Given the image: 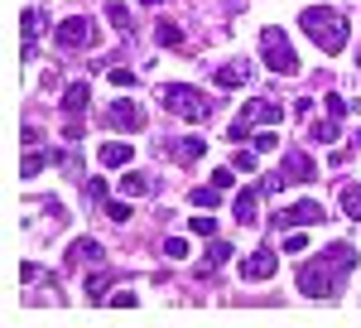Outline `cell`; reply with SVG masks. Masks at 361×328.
I'll return each mask as SVG.
<instances>
[{
    "mask_svg": "<svg viewBox=\"0 0 361 328\" xmlns=\"http://www.w3.org/2000/svg\"><path fill=\"white\" fill-rule=\"evenodd\" d=\"M299 25H304V34L323 54H342V49H347V34H352L347 15L333 10V5H308L304 15H299Z\"/></svg>",
    "mask_w": 361,
    "mask_h": 328,
    "instance_id": "1",
    "label": "cell"
},
{
    "mask_svg": "<svg viewBox=\"0 0 361 328\" xmlns=\"http://www.w3.org/2000/svg\"><path fill=\"white\" fill-rule=\"evenodd\" d=\"M299 295H308V300H337L342 295V275L328 261V251L299 266Z\"/></svg>",
    "mask_w": 361,
    "mask_h": 328,
    "instance_id": "2",
    "label": "cell"
},
{
    "mask_svg": "<svg viewBox=\"0 0 361 328\" xmlns=\"http://www.w3.org/2000/svg\"><path fill=\"white\" fill-rule=\"evenodd\" d=\"M260 54H265V68L279 73V78H294V73H299V54L289 49V34H284L279 25L260 29Z\"/></svg>",
    "mask_w": 361,
    "mask_h": 328,
    "instance_id": "3",
    "label": "cell"
},
{
    "mask_svg": "<svg viewBox=\"0 0 361 328\" xmlns=\"http://www.w3.org/2000/svg\"><path fill=\"white\" fill-rule=\"evenodd\" d=\"M159 97H164V107L173 111V116H183V121H207V116H212V102H207L197 87H188V82H169V87H159Z\"/></svg>",
    "mask_w": 361,
    "mask_h": 328,
    "instance_id": "4",
    "label": "cell"
},
{
    "mask_svg": "<svg viewBox=\"0 0 361 328\" xmlns=\"http://www.w3.org/2000/svg\"><path fill=\"white\" fill-rule=\"evenodd\" d=\"M54 39H58V49L78 54V49H92V44H97V25H92L87 15H68V20L54 29Z\"/></svg>",
    "mask_w": 361,
    "mask_h": 328,
    "instance_id": "5",
    "label": "cell"
},
{
    "mask_svg": "<svg viewBox=\"0 0 361 328\" xmlns=\"http://www.w3.org/2000/svg\"><path fill=\"white\" fill-rule=\"evenodd\" d=\"M328 218V213H323V208H318V203H313V198H304V203H294V208H284V213H275V227L279 232H294V227H318V222Z\"/></svg>",
    "mask_w": 361,
    "mask_h": 328,
    "instance_id": "6",
    "label": "cell"
},
{
    "mask_svg": "<svg viewBox=\"0 0 361 328\" xmlns=\"http://www.w3.org/2000/svg\"><path fill=\"white\" fill-rule=\"evenodd\" d=\"M241 121L279 126V121H284V102H275V97H255V102H246V107H241Z\"/></svg>",
    "mask_w": 361,
    "mask_h": 328,
    "instance_id": "7",
    "label": "cell"
},
{
    "mask_svg": "<svg viewBox=\"0 0 361 328\" xmlns=\"http://www.w3.org/2000/svg\"><path fill=\"white\" fill-rule=\"evenodd\" d=\"M279 266V256L270 251V246H260V251H250L246 261H241V280H270Z\"/></svg>",
    "mask_w": 361,
    "mask_h": 328,
    "instance_id": "8",
    "label": "cell"
},
{
    "mask_svg": "<svg viewBox=\"0 0 361 328\" xmlns=\"http://www.w3.org/2000/svg\"><path fill=\"white\" fill-rule=\"evenodd\" d=\"M279 174H284L289 184H313V174H318V169H313V160H308V150H289L284 164H279Z\"/></svg>",
    "mask_w": 361,
    "mask_h": 328,
    "instance_id": "9",
    "label": "cell"
},
{
    "mask_svg": "<svg viewBox=\"0 0 361 328\" xmlns=\"http://www.w3.org/2000/svg\"><path fill=\"white\" fill-rule=\"evenodd\" d=\"M106 121H111L116 131H145V111H140L135 102H111Z\"/></svg>",
    "mask_w": 361,
    "mask_h": 328,
    "instance_id": "10",
    "label": "cell"
},
{
    "mask_svg": "<svg viewBox=\"0 0 361 328\" xmlns=\"http://www.w3.org/2000/svg\"><path fill=\"white\" fill-rule=\"evenodd\" d=\"M260 198H265L260 189H236V198H231V213H236V222H241V227H250V222H260V218H255Z\"/></svg>",
    "mask_w": 361,
    "mask_h": 328,
    "instance_id": "11",
    "label": "cell"
},
{
    "mask_svg": "<svg viewBox=\"0 0 361 328\" xmlns=\"http://www.w3.org/2000/svg\"><path fill=\"white\" fill-rule=\"evenodd\" d=\"M102 261V242L97 237H78L68 246V266H97Z\"/></svg>",
    "mask_w": 361,
    "mask_h": 328,
    "instance_id": "12",
    "label": "cell"
},
{
    "mask_svg": "<svg viewBox=\"0 0 361 328\" xmlns=\"http://www.w3.org/2000/svg\"><path fill=\"white\" fill-rule=\"evenodd\" d=\"M246 78H250V68L241 63V58H236V63H222V68L212 73V82H217V87H226V92H231V87H246Z\"/></svg>",
    "mask_w": 361,
    "mask_h": 328,
    "instance_id": "13",
    "label": "cell"
},
{
    "mask_svg": "<svg viewBox=\"0 0 361 328\" xmlns=\"http://www.w3.org/2000/svg\"><path fill=\"white\" fill-rule=\"evenodd\" d=\"M130 160H135V150H130L126 140H106V145H102V164H106V169H126Z\"/></svg>",
    "mask_w": 361,
    "mask_h": 328,
    "instance_id": "14",
    "label": "cell"
},
{
    "mask_svg": "<svg viewBox=\"0 0 361 328\" xmlns=\"http://www.w3.org/2000/svg\"><path fill=\"white\" fill-rule=\"evenodd\" d=\"M207 155V140H197V136H183V140H173V160L178 164H193Z\"/></svg>",
    "mask_w": 361,
    "mask_h": 328,
    "instance_id": "15",
    "label": "cell"
},
{
    "mask_svg": "<svg viewBox=\"0 0 361 328\" xmlns=\"http://www.w3.org/2000/svg\"><path fill=\"white\" fill-rule=\"evenodd\" d=\"M87 102H92L87 82H73V87L63 92V111H68V116H82V111H87Z\"/></svg>",
    "mask_w": 361,
    "mask_h": 328,
    "instance_id": "16",
    "label": "cell"
},
{
    "mask_svg": "<svg viewBox=\"0 0 361 328\" xmlns=\"http://www.w3.org/2000/svg\"><path fill=\"white\" fill-rule=\"evenodd\" d=\"M226 261H231V242L207 237V271H217V266H226Z\"/></svg>",
    "mask_w": 361,
    "mask_h": 328,
    "instance_id": "17",
    "label": "cell"
},
{
    "mask_svg": "<svg viewBox=\"0 0 361 328\" xmlns=\"http://www.w3.org/2000/svg\"><path fill=\"white\" fill-rule=\"evenodd\" d=\"M121 193H126V198H140V193H149V174H135V169H126V174H121Z\"/></svg>",
    "mask_w": 361,
    "mask_h": 328,
    "instance_id": "18",
    "label": "cell"
},
{
    "mask_svg": "<svg viewBox=\"0 0 361 328\" xmlns=\"http://www.w3.org/2000/svg\"><path fill=\"white\" fill-rule=\"evenodd\" d=\"M222 193L226 189H217V184H202V189L188 193V203H193V208H217V203H222Z\"/></svg>",
    "mask_w": 361,
    "mask_h": 328,
    "instance_id": "19",
    "label": "cell"
},
{
    "mask_svg": "<svg viewBox=\"0 0 361 328\" xmlns=\"http://www.w3.org/2000/svg\"><path fill=\"white\" fill-rule=\"evenodd\" d=\"M342 213L361 222V184H342Z\"/></svg>",
    "mask_w": 361,
    "mask_h": 328,
    "instance_id": "20",
    "label": "cell"
},
{
    "mask_svg": "<svg viewBox=\"0 0 361 328\" xmlns=\"http://www.w3.org/2000/svg\"><path fill=\"white\" fill-rule=\"evenodd\" d=\"M106 20H111V29H116V34H121V39L130 34V10H126L121 0H111V5H106Z\"/></svg>",
    "mask_w": 361,
    "mask_h": 328,
    "instance_id": "21",
    "label": "cell"
},
{
    "mask_svg": "<svg viewBox=\"0 0 361 328\" xmlns=\"http://www.w3.org/2000/svg\"><path fill=\"white\" fill-rule=\"evenodd\" d=\"M337 136H342V121H337V116H328V121H318V126L308 131V140H323V145H333Z\"/></svg>",
    "mask_w": 361,
    "mask_h": 328,
    "instance_id": "22",
    "label": "cell"
},
{
    "mask_svg": "<svg viewBox=\"0 0 361 328\" xmlns=\"http://www.w3.org/2000/svg\"><path fill=\"white\" fill-rule=\"evenodd\" d=\"M49 160H58V155H49V150L39 155V150L29 145V155H25V164H20V174H25V179H39V169H44V164H49Z\"/></svg>",
    "mask_w": 361,
    "mask_h": 328,
    "instance_id": "23",
    "label": "cell"
},
{
    "mask_svg": "<svg viewBox=\"0 0 361 328\" xmlns=\"http://www.w3.org/2000/svg\"><path fill=\"white\" fill-rule=\"evenodd\" d=\"M111 271H97V275H87V300H106V290H111Z\"/></svg>",
    "mask_w": 361,
    "mask_h": 328,
    "instance_id": "24",
    "label": "cell"
},
{
    "mask_svg": "<svg viewBox=\"0 0 361 328\" xmlns=\"http://www.w3.org/2000/svg\"><path fill=\"white\" fill-rule=\"evenodd\" d=\"M54 164L63 169V174H68V179H78V184H82V155H78V150H63Z\"/></svg>",
    "mask_w": 361,
    "mask_h": 328,
    "instance_id": "25",
    "label": "cell"
},
{
    "mask_svg": "<svg viewBox=\"0 0 361 328\" xmlns=\"http://www.w3.org/2000/svg\"><path fill=\"white\" fill-rule=\"evenodd\" d=\"M106 218H111L116 227H121V222H130V218H135V208H130L126 198H106Z\"/></svg>",
    "mask_w": 361,
    "mask_h": 328,
    "instance_id": "26",
    "label": "cell"
},
{
    "mask_svg": "<svg viewBox=\"0 0 361 328\" xmlns=\"http://www.w3.org/2000/svg\"><path fill=\"white\" fill-rule=\"evenodd\" d=\"M154 44H164V49H178V44H183V29H178V25H154Z\"/></svg>",
    "mask_w": 361,
    "mask_h": 328,
    "instance_id": "27",
    "label": "cell"
},
{
    "mask_svg": "<svg viewBox=\"0 0 361 328\" xmlns=\"http://www.w3.org/2000/svg\"><path fill=\"white\" fill-rule=\"evenodd\" d=\"M323 107H328V116H337V121H347V111H352V102H347L342 92H328V97H323Z\"/></svg>",
    "mask_w": 361,
    "mask_h": 328,
    "instance_id": "28",
    "label": "cell"
},
{
    "mask_svg": "<svg viewBox=\"0 0 361 328\" xmlns=\"http://www.w3.org/2000/svg\"><path fill=\"white\" fill-rule=\"evenodd\" d=\"M275 126H260V131H255V136H250V145H255V150H260V155H270V150H275Z\"/></svg>",
    "mask_w": 361,
    "mask_h": 328,
    "instance_id": "29",
    "label": "cell"
},
{
    "mask_svg": "<svg viewBox=\"0 0 361 328\" xmlns=\"http://www.w3.org/2000/svg\"><path fill=\"white\" fill-rule=\"evenodd\" d=\"M284 184H289V179H284V174H279V169H275V174H265V179H260V184H255V189L265 193V198H275V193L284 189Z\"/></svg>",
    "mask_w": 361,
    "mask_h": 328,
    "instance_id": "30",
    "label": "cell"
},
{
    "mask_svg": "<svg viewBox=\"0 0 361 328\" xmlns=\"http://www.w3.org/2000/svg\"><path fill=\"white\" fill-rule=\"evenodd\" d=\"M188 232L193 237H217V218H188Z\"/></svg>",
    "mask_w": 361,
    "mask_h": 328,
    "instance_id": "31",
    "label": "cell"
},
{
    "mask_svg": "<svg viewBox=\"0 0 361 328\" xmlns=\"http://www.w3.org/2000/svg\"><path fill=\"white\" fill-rule=\"evenodd\" d=\"M164 256H169V261H183V256H188V242H183V237H169V242H164Z\"/></svg>",
    "mask_w": 361,
    "mask_h": 328,
    "instance_id": "32",
    "label": "cell"
},
{
    "mask_svg": "<svg viewBox=\"0 0 361 328\" xmlns=\"http://www.w3.org/2000/svg\"><path fill=\"white\" fill-rule=\"evenodd\" d=\"M226 140H231V145L250 140V121H241V116H236V121H231V131H226Z\"/></svg>",
    "mask_w": 361,
    "mask_h": 328,
    "instance_id": "33",
    "label": "cell"
},
{
    "mask_svg": "<svg viewBox=\"0 0 361 328\" xmlns=\"http://www.w3.org/2000/svg\"><path fill=\"white\" fill-rule=\"evenodd\" d=\"M255 155H260L255 145H250V150H236V169H241V174H250V169H255Z\"/></svg>",
    "mask_w": 361,
    "mask_h": 328,
    "instance_id": "34",
    "label": "cell"
},
{
    "mask_svg": "<svg viewBox=\"0 0 361 328\" xmlns=\"http://www.w3.org/2000/svg\"><path fill=\"white\" fill-rule=\"evenodd\" d=\"M106 73H111V82H116V87H135V73H130V68H106Z\"/></svg>",
    "mask_w": 361,
    "mask_h": 328,
    "instance_id": "35",
    "label": "cell"
},
{
    "mask_svg": "<svg viewBox=\"0 0 361 328\" xmlns=\"http://www.w3.org/2000/svg\"><path fill=\"white\" fill-rule=\"evenodd\" d=\"M212 184H217V189H236V174H231V169H212Z\"/></svg>",
    "mask_w": 361,
    "mask_h": 328,
    "instance_id": "36",
    "label": "cell"
},
{
    "mask_svg": "<svg viewBox=\"0 0 361 328\" xmlns=\"http://www.w3.org/2000/svg\"><path fill=\"white\" fill-rule=\"evenodd\" d=\"M304 246H308V237L299 232V227H294V232H284V251H304Z\"/></svg>",
    "mask_w": 361,
    "mask_h": 328,
    "instance_id": "37",
    "label": "cell"
},
{
    "mask_svg": "<svg viewBox=\"0 0 361 328\" xmlns=\"http://www.w3.org/2000/svg\"><path fill=\"white\" fill-rule=\"evenodd\" d=\"M87 198H92V203H106V179H92V184H87Z\"/></svg>",
    "mask_w": 361,
    "mask_h": 328,
    "instance_id": "38",
    "label": "cell"
},
{
    "mask_svg": "<svg viewBox=\"0 0 361 328\" xmlns=\"http://www.w3.org/2000/svg\"><path fill=\"white\" fill-rule=\"evenodd\" d=\"M106 300H111L116 309H130V304H135V295H130V290H116V295H106Z\"/></svg>",
    "mask_w": 361,
    "mask_h": 328,
    "instance_id": "39",
    "label": "cell"
},
{
    "mask_svg": "<svg viewBox=\"0 0 361 328\" xmlns=\"http://www.w3.org/2000/svg\"><path fill=\"white\" fill-rule=\"evenodd\" d=\"M140 5H159V0H140Z\"/></svg>",
    "mask_w": 361,
    "mask_h": 328,
    "instance_id": "40",
    "label": "cell"
}]
</instances>
